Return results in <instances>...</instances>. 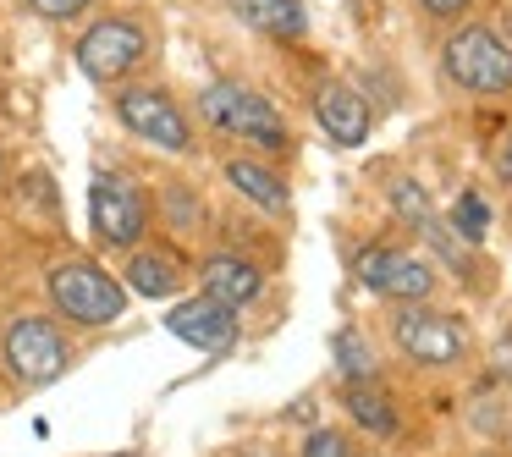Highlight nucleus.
<instances>
[{
  "instance_id": "1",
  "label": "nucleus",
  "mask_w": 512,
  "mask_h": 457,
  "mask_svg": "<svg viewBox=\"0 0 512 457\" xmlns=\"http://www.w3.org/2000/svg\"><path fill=\"white\" fill-rule=\"evenodd\" d=\"M45 292H50V309H56L61 320L83 325V331L116 325V320L127 314V287H122V281H116L105 265H94V259H83V254L50 265Z\"/></svg>"
},
{
  "instance_id": "2",
  "label": "nucleus",
  "mask_w": 512,
  "mask_h": 457,
  "mask_svg": "<svg viewBox=\"0 0 512 457\" xmlns=\"http://www.w3.org/2000/svg\"><path fill=\"white\" fill-rule=\"evenodd\" d=\"M199 116L226 138H243L254 149H287L292 133L281 122V111L248 83H204L199 89Z\"/></svg>"
},
{
  "instance_id": "3",
  "label": "nucleus",
  "mask_w": 512,
  "mask_h": 457,
  "mask_svg": "<svg viewBox=\"0 0 512 457\" xmlns=\"http://www.w3.org/2000/svg\"><path fill=\"white\" fill-rule=\"evenodd\" d=\"M441 72L463 94H512V45L496 28H457L441 50Z\"/></svg>"
},
{
  "instance_id": "4",
  "label": "nucleus",
  "mask_w": 512,
  "mask_h": 457,
  "mask_svg": "<svg viewBox=\"0 0 512 457\" xmlns=\"http://www.w3.org/2000/svg\"><path fill=\"white\" fill-rule=\"evenodd\" d=\"M72 56H78V72L89 83H127L138 72V61L149 56V34L144 23H133V17H100V23L83 28V39L72 45Z\"/></svg>"
},
{
  "instance_id": "5",
  "label": "nucleus",
  "mask_w": 512,
  "mask_h": 457,
  "mask_svg": "<svg viewBox=\"0 0 512 457\" xmlns=\"http://www.w3.org/2000/svg\"><path fill=\"white\" fill-rule=\"evenodd\" d=\"M0 353H6L12 380H23V386H50V380H61L72 369L67 331H61L56 320H45V314H23V320L6 325Z\"/></svg>"
},
{
  "instance_id": "6",
  "label": "nucleus",
  "mask_w": 512,
  "mask_h": 457,
  "mask_svg": "<svg viewBox=\"0 0 512 457\" xmlns=\"http://www.w3.org/2000/svg\"><path fill=\"white\" fill-rule=\"evenodd\" d=\"M89 226H94V243L105 248H138L149 232V199L133 177L122 171H100L89 182Z\"/></svg>"
},
{
  "instance_id": "7",
  "label": "nucleus",
  "mask_w": 512,
  "mask_h": 457,
  "mask_svg": "<svg viewBox=\"0 0 512 457\" xmlns=\"http://www.w3.org/2000/svg\"><path fill=\"white\" fill-rule=\"evenodd\" d=\"M116 122L127 127L133 138L166 149V155H188L193 149V127L188 111L171 100L160 83H133V89H116Z\"/></svg>"
},
{
  "instance_id": "8",
  "label": "nucleus",
  "mask_w": 512,
  "mask_h": 457,
  "mask_svg": "<svg viewBox=\"0 0 512 457\" xmlns=\"http://www.w3.org/2000/svg\"><path fill=\"white\" fill-rule=\"evenodd\" d=\"M391 342H397V353L408 358V364L419 369H452L468 358V331L457 320H446V314L435 309H419V303H408V309L391 314Z\"/></svg>"
},
{
  "instance_id": "9",
  "label": "nucleus",
  "mask_w": 512,
  "mask_h": 457,
  "mask_svg": "<svg viewBox=\"0 0 512 457\" xmlns=\"http://www.w3.org/2000/svg\"><path fill=\"white\" fill-rule=\"evenodd\" d=\"M353 270H358V281H364L369 292H380V298H391V303H424L435 292L430 259L408 254V248H391V243L358 248Z\"/></svg>"
},
{
  "instance_id": "10",
  "label": "nucleus",
  "mask_w": 512,
  "mask_h": 457,
  "mask_svg": "<svg viewBox=\"0 0 512 457\" xmlns=\"http://www.w3.org/2000/svg\"><path fill=\"white\" fill-rule=\"evenodd\" d=\"M386 199H391V210H397V221L402 226H413V232L430 243V254L441 259V265H452L457 276H468V248H463V237L452 232V226L441 221V210L430 204V193L419 188L413 177H391V188H386Z\"/></svg>"
},
{
  "instance_id": "11",
  "label": "nucleus",
  "mask_w": 512,
  "mask_h": 457,
  "mask_svg": "<svg viewBox=\"0 0 512 457\" xmlns=\"http://www.w3.org/2000/svg\"><path fill=\"white\" fill-rule=\"evenodd\" d=\"M166 331L182 336L188 347H199V353H226V347L237 342V309H226V303L215 298H182L177 309L166 314Z\"/></svg>"
},
{
  "instance_id": "12",
  "label": "nucleus",
  "mask_w": 512,
  "mask_h": 457,
  "mask_svg": "<svg viewBox=\"0 0 512 457\" xmlns=\"http://www.w3.org/2000/svg\"><path fill=\"white\" fill-rule=\"evenodd\" d=\"M182 281H188V265H182L177 248H166V243L127 248V265H122L127 292H138V298H177Z\"/></svg>"
},
{
  "instance_id": "13",
  "label": "nucleus",
  "mask_w": 512,
  "mask_h": 457,
  "mask_svg": "<svg viewBox=\"0 0 512 457\" xmlns=\"http://www.w3.org/2000/svg\"><path fill=\"white\" fill-rule=\"evenodd\" d=\"M199 281H204V298L226 303V309H248V303L265 292V270H259L248 254H232V248H221V254L204 259Z\"/></svg>"
},
{
  "instance_id": "14",
  "label": "nucleus",
  "mask_w": 512,
  "mask_h": 457,
  "mask_svg": "<svg viewBox=\"0 0 512 457\" xmlns=\"http://www.w3.org/2000/svg\"><path fill=\"white\" fill-rule=\"evenodd\" d=\"M314 122H320V133L331 138V144L358 149L369 138V127H375V116H369V105L358 100L347 83H325V89L314 94Z\"/></svg>"
},
{
  "instance_id": "15",
  "label": "nucleus",
  "mask_w": 512,
  "mask_h": 457,
  "mask_svg": "<svg viewBox=\"0 0 512 457\" xmlns=\"http://www.w3.org/2000/svg\"><path fill=\"white\" fill-rule=\"evenodd\" d=\"M232 12L243 28L265 39H303L309 34V12H303V0H232Z\"/></svg>"
},
{
  "instance_id": "16",
  "label": "nucleus",
  "mask_w": 512,
  "mask_h": 457,
  "mask_svg": "<svg viewBox=\"0 0 512 457\" xmlns=\"http://www.w3.org/2000/svg\"><path fill=\"white\" fill-rule=\"evenodd\" d=\"M342 402L369 435H380V441H391V435L402 430V419H397V408H391L380 380H342Z\"/></svg>"
},
{
  "instance_id": "17",
  "label": "nucleus",
  "mask_w": 512,
  "mask_h": 457,
  "mask_svg": "<svg viewBox=\"0 0 512 457\" xmlns=\"http://www.w3.org/2000/svg\"><path fill=\"white\" fill-rule=\"evenodd\" d=\"M226 182H232L243 199H254L259 210H270V215H287V210H292L287 182H281L276 171L265 166V160H226Z\"/></svg>"
},
{
  "instance_id": "18",
  "label": "nucleus",
  "mask_w": 512,
  "mask_h": 457,
  "mask_svg": "<svg viewBox=\"0 0 512 457\" xmlns=\"http://www.w3.org/2000/svg\"><path fill=\"white\" fill-rule=\"evenodd\" d=\"M331 353H336L342 380H380V358L369 353V336L358 331V325H342V331H336Z\"/></svg>"
},
{
  "instance_id": "19",
  "label": "nucleus",
  "mask_w": 512,
  "mask_h": 457,
  "mask_svg": "<svg viewBox=\"0 0 512 457\" xmlns=\"http://www.w3.org/2000/svg\"><path fill=\"white\" fill-rule=\"evenodd\" d=\"M485 199L479 193H463V199L452 204V232L463 237V243H485Z\"/></svg>"
},
{
  "instance_id": "20",
  "label": "nucleus",
  "mask_w": 512,
  "mask_h": 457,
  "mask_svg": "<svg viewBox=\"0 0 512 457\" xmlns=\"http://www.w3.org/2000/svg\"><path fill=\"white\" fill-rule=\"evenodd\" d=\"M94 0H28V12L45 17V23H72V17H83Z\"/></svg>"
},
{
  "instance_id": "21",
  "label": "nucleus",
  "mask_w": 512,
  "mask_h": 457,
  "mask_svg": "<svg viewBox=\"0 0 512 457\" xmlns=\"http://www.w3.org/2000/svg\"><path fill=\"white\" fill-rule=\"evenodd\" d=\"M303 457H353V441L342 430H314L303 441Z\"/></svg>"
},
{
  "instance_id": "22",
  "label": "nucleus",
  "mask_w": 512,
  "mask_h": 457,
  "mask_svg": "<svg viewBox=\"0 0 512 457\" xmlns=\"http://www.w3.org/2000/svg\"><path fill=\"white\" fill-rule=\"evenodd\" d=\"M474 0H419V12L424 17H463Z\"/></svg>"
},
{
  "instance_id": "23",
  "label": "nucleus",
  "mask_w": 512,
  "mask_h": 457,
  "mask_svg": "<svg viewBox=\"0 0 512 457\" xmlns=\"http://www.w3.org/2000/svg\"><path fill=\"white\" fill-rule=\"evenodd\" d=\"M496 166H501V177L512 182V133H507V144H501V155H496Z\"/></svg>"
},
{
  "instance_id": "24",
  "label": "nucleus",
  "mask_w": 512,
  "mask_h": 457,
  "mask_svg": "<svg viewBox=\"0 0 512 457\" xmlns=\"http://www.w3.org/2000/svg\"><path fill=\"white\" fill-rule=\"evenodd\" d=\"M0 177H6V155H0Z\"/></svg>"
},
{
  "instance_id": "25",
  "label": "nucleus",
  "mask_w": 512,
  "mask_h": 457,
  "mask_svg": "<svg viewBox=\"0 0 512 457\" xmlns=\"http://www.w3.org/2000/svg\"><path fill=\"white\" fill-rule=\"evenodd\" d=\"M116 457H133V452H116Z\"/></svg>"
}]
</instances>
